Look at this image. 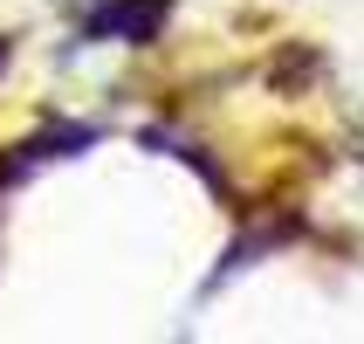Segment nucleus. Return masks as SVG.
<instances>
[{"mask_svg":"<svg viewBox=\"0 0 364 344\" xmlns=\"http://www.w3.org/2000/svg\"><path fill=\"white\" fill-rule=\"evenodd\" d=\"M159 21H165V0H117V7L90 14V35L97 41H144Z\"/></svg>","mask_w":364,"mask_h":344,"instance_id":"nucleus-1","label":"nucleus"},{"mask_svg":"<svg viewBox=\"0 0 364 344\" xmlns=\"http://www.w3.org/2000/svg\"><path fill=\"white\" fill-rule=\"evenodd\" d=\"M0 62H7V41H0Z\"/></svg>","mask_w":364,"mask_h":344,"instance_id":"nucleus-2","label":"nucleus"}]
</instances>
